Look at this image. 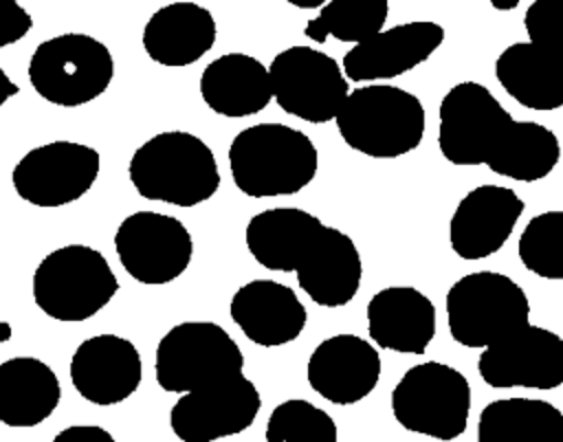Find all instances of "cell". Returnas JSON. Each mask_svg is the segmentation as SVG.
I'll list each match as a JSON object with an SVG mask.
<instances>
[{"mask_svg":"<svg viewBox=\"0 0 563 442\" xmlns=\"http://www.w3.org/2000/svg\"><path fill=\"white\" fill-rule=\"evenodd\" d=\"M266 442H336L339 431L330 413L317 405L290 398L279 402L266 424Z\"/></svg>","mask_w":563,"mask_h":442,"instance_id":"31","label":"cell"},{"mask_svg":"<svg viewBox=\"0 0 563 442\" xmlns=\"http://www.w3.org/2000/svg\"><path fill=\"white\" fill-rule=\"evenodd\" d=\"M559 156L561 145L550 128L537 121L515 119L508 143L488 169L519 183H534L556 167Z\"/></svg>","mask_w":563,"mask_h":442,"instance_id":"28","label":"cell"},{"mask_svg":"<svg viewBox=\"0 0 563 442\" xmlns=\"http://www.w3.org/2000/svg\"><path fill=\"white\" fill-rule=\"evenodd\" d=\"M33 26V18L18 0H0V48L20 42Z\"/></svg>","mask_w":563,"mask_h":442,"instance_id":"33","label":"cell"},{"mask_svg":"<svg viewBox=\"0 0 563 442\" xmlns=\"http://www.w3.org/2000/svg\"><path fill=\"white\" fill-rule=\"evenodd\" d=\"M563 413L539 398H501L479 413L477 442H556Z\"/></svg>","mask_w":563,"mask_h":442,"instance_id":"27","label":"cell"},{"mask_svg":"<svg viewBox=\"0 0 563 442\" xmlns=\"http://www.w3.org/2000/svg\"><path fill=\"white\" fill-rule=\"evenodd\" d=\"M495 77L523 108L545 112L563 106L561 51L532 42H515L499 53Z\"/></svg>","mask_w":563,"mask_h":442,"instance_id":"24","label":"cell"},{"mask_svg":"<svg viewBox=\"0 0 563 442\" xmlns=\"http://www.w3.org/2000/svg\"><path fill=\"white\" fill-rule=\"evenodd\" d=\"M20 92L18 84L9 79V75L0 68V106H4V101H9L11 97H15Z\"/></svg>","mask_w":563,"mask_h":442,"instance_id":"35","label":"cell"},{"mask_svg":"<svg viewBox=\"0 0 563 442\" xmlns=\"http://www.w3.org/2000/svg\"><path fill=\"white\" fill-rule=\"evenodd\" d=\"M57 374L40 358L15 356L0 363V422L7 427H35L59 405Z\"/></svg>","mask_w":563,"mask_h":442,"instance_id":"26","label":"cell"},{"mask_svg":"<svg viewBox=\"0 0 563 442\" xmlns=\"http://www.w3.org/2000/svg\"><path fill=\"white\" fill-rule=\"evenodd\" d=\"M216 35V18L207 7L191 0H176L150 15L141 42L152 62L180 68L209 53Z\"/></svg>","mask_w":563,"mask_h":442,"instance_id":"21","label":"cell"},{"mask_svg":"<svg viewBox=\"0 0 563 442\" xmlns=\"http://www.w3.org/2000/svg\"><path fill=\"white\" fill-rule=\"evenodd\" d=\"M114 251L125 273L141 284H169L180 277L194 255L187 226L158 211H136L119 224Z\"/></svg>","mask_w":563,"mask_h":442,"instance_id":"12","label":"cell"},{"mask_svg":"<svg viewBox=\"0 0 563 442\" xmlns=\"http://www.w3.org/2000/svg\"><path fill=\"white\" fill-rule=\"evenodd\" d=\"M200 97L213 112L229 119L257 114L273 99L268 68L253 55L224 53L205 66Z\"/></svg>","mask_w":563,"mask_h":442,"instance_id":"23","label":"cell"},{"mask_svg":"<svg viewBox=\"0 0 563 442\" xmlns=\"http://www.w3.org/2000/svg\"><path fill=\"white\" fill-rule=\"evenodd\" d=\"M528 319V295L504 273H468L446 292L449 332L451 339L464 347L482 350L504 334L526 325Z\"/></svg>","mask_w":563,"mask_h":442,"instance_id":"6","label":"cell"},{"mask_svg":"<svg viewBox=\"0 0 563 442\" xmlns=\"http://www.w3.org/2000/svg\"><path fill=\"white\" fill-rule=\"evenodd\" d=\"M444 42V29L431 20H416L380 29L354 44L341 62L345 79L374 81L409 73L427 62Z\"/></svg>","mask_w":563,"mask_h":442,"instance_id":"16","label":"cell"},{"mask_svg":"<svg viewBox=\"0 0 563 442\" xmlns=\"http://www.w3.org/2000/svg\"><path fill=\"white\" fill-rule=\"evenodd\" d=\"M262 407L260 391L244 374L183 391L169 424L183 442H213L246 431Z\"/></svg>","mask_w":563,"mask_h":442,"instance_id":"14","label":"cell"},{"mask_svg":"<svg viewBox=\"0 0 563 442\" xmlns=\"http://www.w3.org/2000/svg\"><path fill=\"white\" fill-rule=\"evenodd\" d=\"M55 442H114L112 433L95 424H77L59 431Z\"/></svg>","mask_w":563,"mask_h":442,"instance_id":"34","label":"cell"},{"mask_svg":"<svg viewBox=\"0 0 563 442\" xmlns=\"http://www.w3.org/2000/svg\"><path fill=\"white\" fill-rule=\"evenodd\" d=\"M308 385L334 405H354L369 396L380 378V354L356 334L321 341L308 358Z\"/></svg>","mask_w":563,"mask_h":442,"instance_id":"18","label":"cell"},{"mask_svg":"<svg viewBox=\"0 0 563 442\" xmlns=\"http://www.w3.org/2000/svg\"><path fill=\"white\" fill-rule=\"evenodd\" d=\"M244 354L229 332L213 321L174 325L156 347L154 372L167 394L191 391L244 374Z\"/></svg>","mask_w":563,"mask_h":442,"instance_id":"9","label":"cell"},{"mask_svg":"<svg viewBox=\"0 0 563 442\" xmlns=\"http://www.w3.org/2000/svg\"><path fill=\"white\" fill-rule=\"evenodd\" d=\"M286 2L292 4V7H299V9H319L328 0H286Z\"/></svg>","mask_w":563,"mask_h":442,"instance_id":"36","label":"cell"},{"mask_svg":"<svg viewBox=\"0 0 563 442\" xmlns=\"http://www.w3.org/2000/svg\"><path fill=\"white\" fill-rule=\"evenodd\" d=\"M490 4H493L497 11H510V9H517L519 0H490Z\"/></svg>","mask_w":563,"mask_h":442,"instance_id":"37","label":"cell"},{"mask_svg":"<svg viewBox=\"0 0 563 442\" xmlns=\"http://www.w3.org/2000/svg\"><path fill=\"white\" fill-rule=\"evenodd\" d=\"M268 79L277 106L308 123L332 121L350 92L339 62L301 44L288 46L273 57Z\"/></svg>","mask_w":563,"mask_h":442,"instance_id":"10","label":"cell"},{"mask_svg":"<svg viewBox=\"0 0 563 442\" xmlns=\"http://www.w3.org/2000/svg\"><path fill=\"white\" fill-rule=\"evenodd\" d=\"M515 119L477 81L455 84L440 101L438 145L451 165H490L504 150Z\"/></svg>","mask_w":563,"mask_h":442,"instance_id":"8","label":"cell"},{"mask_svg":"<svg viewBox=\"0 0 563 442\" xmlns=\"http://www.w3.org/2000/svg\"><path fill=\"white\" fill-rule=\"evenodd\" d=\"M391 413L407 431L444 442L455 440L466 431L471 385L460 369L446 363H418L396 383Z\"/></svg>","mask_w":563,"mask_h":442,"instance_id":"7","label":"cell"},{"mask_svg":"<svg viewBox=\"0 0 563 442\" xmlns=\"http://www.w3.org/2000/svg\"><path fill=\"white\" fill-rule=\"evenodd\" d=\"M517 253L530 273L543 279H563V211L534 216L519 235Z\"/></svg>","mask_w":563,"mask_h":442,"instance_id":"30","label":"cell"},{"mask_svg":"<svg viewBox=\"0 0 563 442\" xmlns=\"http://www.w3.org/2000/svg\"><path fill=\"white\" fill-rule=\"evenodd\" d=\"M323 222L299 207H273L246 224V248L253 259L277 273H292Z\"/></svg>","mask_w":563,"mask_h":442,"instance_id":"25","label":"cell"},{"mask_svg":"<svg viewBox=\"0 0 563 442\" xmlns=\"http://www.w3.org/2000/svg\"><path fill=\"white\" fill-rule=\"evenodd\" d=\"M292 273L297 275L299 288L317 306L339 308L356 297L363 264L358 248L347 233L321 224Z\"/></svg>","mask_w":563,"mask_h":442,"instance_id":"19","label":"cell"},{"mask_svg":"<svg viewBox=\"0 0 563 442\" xmlns=\"http://www.w3.org/2000/svg\"><path fill=\"white\" fill-rule=\"evenodd\" d=\"M229 167L235 187L251 198L292 196L317 176L319 152L297 128L257 123L233 136Z\"/></svg>","mask_w":563,"mask_h":442,"instance_id":"1","label":"cell"},{"mask_svg":"<svg viewBox=\"0 0 563 442\" xmlns=\"http://www.w3.org/2000/svg\"><path fill=\"white\" fill-rule=\"evenodd\" d=\"M229 314L246 339L262 347L295 341L308 319L297 292L273 279H253L240 286L231 297Z\"/></svg>","mask_w":563,"mask_h":442,"instance_id":"20","label":"cell"},{"mask_svg":"<svg viewBox=\"0 0 563 442\" xmlns=\"http://www.w3.org/2000/svg\"><path fill=\"white\" fill-rule=\"evenodd\" d=\"M114 77L110 48L86 33H62L37 44L29 81L53 106L79 108L106 92Z\"/></svg>","mask_w":563,"mask_h":442,"instance_id":"5","label":"cell"},{"mask_svg":"<svg viewBox=\"0 0 563 442\" xmlns=\"http://www.w3.org/2000/svg\"><path fill=\"white\" fill-rule=\"evenodd\" d=\"M477 369L495 389H556L563 383V339L539 325H521L482 347Z\"/></svg>","mask_w":563,"mask_h":442,"instance_id":"13","label":"cell"},{"mask_svg":"<svg viewBox=\"0 0 563 442\" xmlns=\"http://www.w3.org/2000/svg\"><path fill=\"white\" fill-rule=\"evenodd\" d=\"M526 202L501 185H479L455 207L449 222L451 248L462 259H484L510 237Z\"/></svg>","mask_w":563,"mask_h":442,"instance_id":"17","label":"cell"},{"mask_svg":"<svg viewBox=\"0 0 563 442\" xmlns=\"http://www.w3.org/2000/svg\"><path fill=\"white\" fill-rule=\"evenodd\" d=\"M101 169L95 147L77 141H51L29 150L13 167L18 196L35 207H64L90 191Z\"/></svg>","mask_w":563,"mask_h":442,"instance_id":"11","label":"cell"},{"mask_svg":"<svg viewBox=\"0 0 563 442\" xmlns=\"http://www.w3.org/2000/svg\"><path fill=\"white\" fill-rule=\"evenodd\" d=\"M369 339L391 352L422 354L435 334V306L413 286H389L367 303Z\"/></svg>","mask_w":563,"mask_h":442,"instance_id":"22","label":"cell"},{"mask_svg":"<svg viewBox=\"0 0 563 442\" xmlns=\"http://www.w3.org/2000/svg\"><path fill=\"white\" fill-rule=\"evenodd\" d=\"M389 15V0H328L317 18L303 26V35L312 42H325L332 35L339 42L358 44L380 29Z\"/></svg>","mask_w":563,"mask_h":442,"instance_id":"29","label":"cell"},{"mask_svg":"<svg viewBox=\"0 0 563 442\" xmlns=\"http://www.w3.org/2000/svg\"><path fill=\"white\" fill-rule=\"evenodd\" d=\"M334 121L345 145L369 158L409 154L424 136L422 101L389 84H369L347 92Z\"/></svg>","mask_w":563,"mask_h":442,"instance_id":"3","label":"cell"},{"mask_svg":"<svg viewBox=\"0 0 563 442\" xmlns=\"http://www.w3.org/2000/svg\"><path fill=\"white\" fill-rule=\"evenodd\" d=\"M128 176L139 196L176 207L200 205L220 187L211 147L185 130L158 132L136 147Z\"/></svg>","mask_w":563,"mask_h":442,"instance_id":"2","label":"cell"},{"mask_svg":"<svg viewBox=\"0 0 563 442\" xmlns=\"http://www.w3.org/2000/svg\"><path fill=\"white\" fill-rule=\"evenodd\" d=\"M119 279L101 251L66 244L51 251L33 273L35 306L55 321H86L117 295Z\"/></svg>","mask_w":563,"mask_h":442,"instance_id":"4","label":"cell"},{"mask_svg":"<svg viewBox=\"0 0 563 442\" xmlns=\"http://www.w3.org/2000/svg\"><path fill=\"white\" fill-rule=\"evenodd\" d=\"M561 22L563 0H534L523 15L530 42L552 51H561Z\"/></svg>","mask_w":563,"mask_h":442,"instance_id":"32","label":"cell"},{"mask_svg":"<svg viewBox=\"0 0 563 442\" xmlns=\"http://www.w3.org/2000/svg\"><path fill=\"white\" fill-rule=\"evenodd\" d=\"M143 378L136 345L119 334H97L77 345L70 358V383L77 394L99 407L130 398Z\"/></svg>","mask_w":563,"mask_h":442,"instance_id":"15","label":"cell"}]
</instances>
